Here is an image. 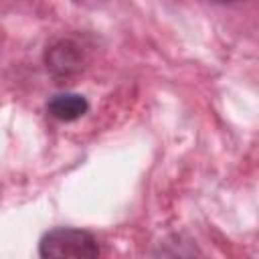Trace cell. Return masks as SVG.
Listing matches in <instances>:
<instances>
[{"mask_svg": "<svg viewBox=\"0 0 259 259\" xmlns=\"http://www.w3.org/2000/svg\"><path fill=\"white\" fill-rule=\"evenodd\" d=\"M38 253L51 259H93L99 255V245L87 231L59 227L42 235Z\"/></svg>", "mask_w": 259, "mask_h": 259, "instance_id": "obj_1", "label": "cell"}, {"mask_svg": "<svg viewBox=\"0 0 259 259\" xmlns=\"http://www.w3.org/2000/svg\"><path fill=\"white\" fill-rule=\"evenodd\" d=\"M45 61H47V69L55 79H69L83 69L85 63L83 47L75 40L63 38L47 51Z\"/></svg>", "mask_w": 259, "mask_h": 259, "instance_id": "obj_2", "label": "cell"}, {"mask_svg": "<svg viewBox=\"0 0 259 259\" xmlns=\"http://www.w3.org/2000/svg\"><path fill=\"white\" fill-rule=\"evenodd\" d=\"M87 109H89V103L79 93H59V95H53L47 103L49 115L59 121H75L83 117Z\"/></svg>", "mask_w": 259, "mask_h": 259, "instance_id": "obj_3", "label": "cell"}, {"mask_svg": "<svg viewBox=\"0 0 259 259\" xmlns=\"http://www.w3.org/2000/svg\"><path fill=\"white\" fill-rule=\"evenodd\" d=\"M217 2H237V0H217Z\"/></svg>", "mask_w": 259, "mask_h": 259, "instance_id": "obj_4", "label": "cell"}]
</instances>
